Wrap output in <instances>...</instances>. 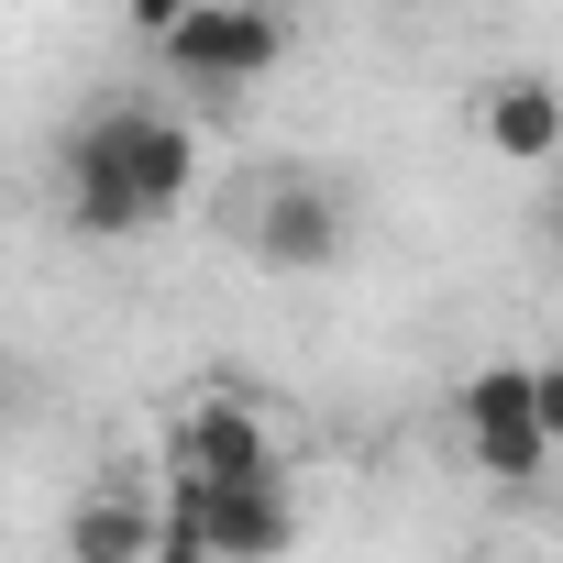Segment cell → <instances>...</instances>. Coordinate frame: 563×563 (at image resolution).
Returning <instances> with one entry per match:
<instances>
[{
  "label": "cell",
  "mask_w": 563,
  "mask_h": 563,
  "mask_svg": "<svg viewBox=\"0 0 563 563\" xmlns=\"http://www.w3.org/2000/svg\"><path fill=\"white\" fill-rule=\"evenodd\" d=\"M155 508H177V519L210 541V563H288V552H299V497H288V475H232V486L166 475Z\"/></svg>",
  "instance_id": "obj_1"
},
{
  "label": "cell",
  "mask_w": 563,
  "mask_h": 563,
  "mask_svg": "<svg viewBox=\"0 0 563 563\" xmlns=\"http://www.w3.org/2000/svg\"><path fill=\"white\" fill-rule=\"evenodd\" d=\"M166 464L199 475V486H232V475H276V442H265V420H254L243 398H188Z\"/></svg>",
  "instance_id": "obj_4"
},
{
  "label": "cell",
  "mask_w": 563,
  "mask_h": 563,
  "mask_svg": "<svg viewBox=\"0 0 563 563\" xmlns=\"http://www.w3.org/2000/svg\"><path fill=\"white\" fill-rule=\"evenodd\" d=\"M177 12H188V0H133V23H144L155 45H166V23H177Z\"/></svg>",
  "instance_id": "obj_12"
},
{
  "label": "cell",
  "mask_w": 563,
  "mask_h": 563,
  "mask_svg": "<svg viewBox=\"0 0 563 563\" xmlns=\"http://www.w3.org/2000/svg\"><path fill=\"white\" fill-rule=\"evenodd\" d=\"M144 541H155V497L133 486H89L67 508V563H144Z\"/></svg>",
  "instance_id": "obj_8"
},
{
  "label": "cell",
  "mask_w": 563,
  "mask_h": 563,
  "mask_svg": "<svg viewBox=\"0 0 563 563\" xmlns=\"http://www.w3.org/2000/svg\"><path fill=\"white\" fill-rule=\"evenodd\" d=\"M67 221H78L89 243H133V232H155V210L100 166V144H89V133H67Z\"/></svg>",
  "instance_id": "obj_7"
},
{
  "label": "cell",
  "mask_w": 563,
  "mask_h": 563,
  "mask_svg": "<svg viewBox=\"0 0 563 563\" xmlns=\"http://www.w3.org/2000/svg\"><path fill=\"white\" fill-rule=\"evenodd\" d=\"M464 453H475V475H497V486H541V475H552V442H541V431H464Z\"/></svg>",
  "instance_id": "obj_10"
},
{
  "label": "cell",
  "mask_w": 563,
  "mask_h": 563,
  "mask_svg": "<svg viewBox=\"0 0 563 563\" xmlns=\"http://www.w3.org/2000/svg\"><path fill=\"white\" fill-rule=\"evenodd\" d=\"M475 144L508 155V166H552V144H563V100H552L541 78H497V89L475 100Z\"/></svg>",
  "instance_id": "obj_6"
},
{
  "label": "cell",
  "mask_w": 563,
  "mask_h": 563,
  "mask_svg": "<svg viewBox=\"0 0 563 563\" xmlns=\"http://www.w3.org/2000/svg\"><path fill=\"white\" fill-rule=\"evenodd\" d=\"M155 56L177 78H199V89H254V78H276V56H288V12H276V0H188Z\"/></svg>",
  "instance_id": "obj_2"
},
{
  "label": "cell",
  "mask_w": 563,
  "mask_h": 563,
  "mask_svg": "<svg viewBox=\"0 0 563 563\" xmlns=\"http://www.w3.org/2000/svg\"><path fill=\"white\" fill-rule=\"evenodd\" d=\"M453 563H497V552H453Z\"/></svg>",
  "instance_id": "obj_13"
},
{
  "label": "cell",
  "mask_w": 563,
  "mask_h": 563,
  "mask_svg": "<svg viewBox=\"0 0 563 563\" xmlns=\"http://www.w3.org/2000/svg\"><path fill=\"white\" fill-rule=\"evenodd\" d=\"M254 254H265V265H332V254H343V199L310 188V177H276V188L254 199Z\"/></svg>",
  "instance_id": "obj_5"
},
{
  "label": "cell",
  "mask_w": 563,
  "mask_h": 563,
  "mask_svg": "<svg viewBox=\"0 0 563 563\" xmlns=\"http://www.w3.org/2000/svg\"><path fill=\"white\" fill-rule=\"evenodd\" d=\"M453 409H464V431H541V420H530V365H475ZM541 442H552V431H541Z\"/></svg>",
  "instance_id": "obj_9"
},
{
  "label": "cell",
  "mask_w": 563,
  "mask_h": 563,
  "mask_svg": "<svg viewBox=\"0 0 563 563\" xmlns=\"http://www.w3.org/2000/svg\"><path fill=\"white\" fill-rule=\"evenodd\" d=\"M144 563H210V541H199L177 508H155V541H144Z\"/></svg>",
  "instance_id": "obj_11"
},
{
  "label": "cell",
  "mask_w": 563,
  "mask_h": 563,
  "mask_svg": "<svg viewBox=\"0 0 563 563\" xmlns=\"http://www.w3.org/2000/svg\"><path fill=\"white\" fill-rule=\"evenodd\" d=\"M78 133L100 144V166H111L155 221H166V210H188V188H199V133H188L177 111H133V100H122V111H89Z\"/></svg>",
  "instance_id": "obj_3"
}]
</instances>
